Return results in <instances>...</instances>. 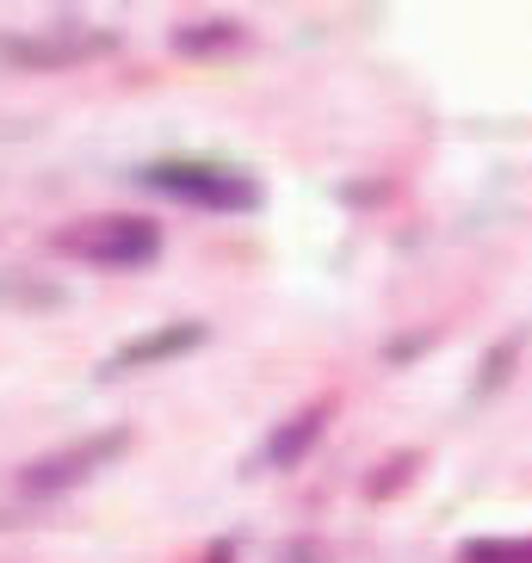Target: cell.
<instances>
[{
  "label": "cell",
  "instance_id": "1",
  "mask_svg": "<svg viewBox=\"0 0 532 563\" xmlns=\"http://www.w3.org/2000/svg\"><path fill=\"white\" fill-rule=\"evenodd\" d=\"M56 254L81 266H112V273H131V266H149L162 254V230H155L149 217H81V223H68L56 235Z\"/></svg>",
  "mask_w": 532,
  "mask_h": 563
},
{
  "label": "cell",
  "instance_id": "2",
  "mask_svg": "<svg viewBox=\"0 0 532 563\" xmlns=\"http://www.w3.org/2000/svg\"><path fill=\"white\" fill-rule=\"evenodd\" d=\"M136 180L149 186V192H162V199L204 205V211H254L261 205V186L223 162H155Z\"/></svg>",
  "mask_w": 532,
  "mask_h": 563
},
{
  "label": "cell",
  "instance_id": "3",
  "mask_svg": "<svg viewBox=\"0 0 532 563\" xmlns=\"http://www.w3.org/2000/svg\"><path fill=\"white\" fill-rule=\"evenodd\" d=\"M118 452H124V428L112 433H93V440H81V446L68 452H51V459H37L19 471V489L25 496H63V489H75V483H87L100 464H112Z\"/></svg>",
  "mask_w": 532,
  "mask_h": 563
},
{
  "label": "cell",
  "instance_id": "4",
  "mask_svg": "<svg viewBox=\"0 0 532 563\" xmlns=\"http://www.w3.org/2000/svg\"><path fill=\"white\" fill-rule=\"evenodd\" d=\"M192 347H204V322H174V329H162V334H136L131 347H118L112 360L100 365V372H106V378H124V372L162 365V360H174V353H192Z\"/></svg>",
  "mask_w": 532,
  "mask_h": 563
},
{
  "label": "cell",
  "instance_id": "5",
  "mask_svg": "<svg viewBox=\"0 0 532 563\" xmlns=\"http://www.w3.org/2000/svg\"><path fill=\"white\" fill-rule=\"evenodd\" d=\"M322 428H329V402H310V409H298L279 433H273V440H266V464H273V471L298 464V452L317 446V433H322Z\"/></svg>",
  "mask_w": 532,
  "mask_h": 563
},
{
  "label": "cell",
  "instance_id": "6",
  "mask_svg": "<svg viewBox=\"0 0 532 563\" xmlns=\"http://www.w3.org/2000/svg\"><path fill=\"white\" fill-rule=\"evenodd\" d=\"M465 563H532V539H470Z\"/></svg>",
  "mask_w": 532,
  "mask_h": 563
},
{
  "label": "cell",
  "instance_id": "7",
  "mask_svg": "<svg viewBox=\"0 0 532 563\" xmlns=\"http://www.w3.org/2000/svg\"><path fill=\"white\" fill-rule=\"evenodd\" d=\"M211 563H230V545H217V551H211Z\"/></svg>",
  "mask_w": 532,
  "mask_h": 563
}]
</instances>
